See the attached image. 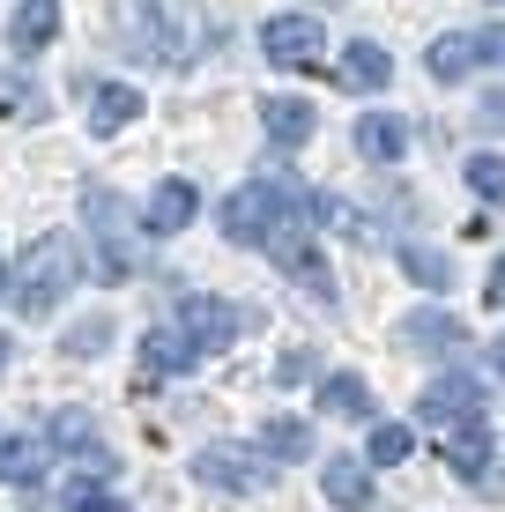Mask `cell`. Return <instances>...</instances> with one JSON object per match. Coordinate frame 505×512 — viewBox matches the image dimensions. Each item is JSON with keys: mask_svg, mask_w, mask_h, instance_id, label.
I'll list each match as a JSON object with an SVG mask.
<instances>
[{"mask_svg": "<svg viewBox=\"0 0 505 512\" xmlns=\"http://www.w3.org/2000/svg\"><path fill=\"white\" fill-rule=\"evenodd\" d=\"M201 45H208V23H201V8L194 0H142V30H134V52H149L156 67H194L201 60Z\"/></svg>", "mask_w": 505, "mask_h": 512, "instance_id": "7a4b0ae2", "label": "cell"}, {"mask_svg": "<svg viewBox=\"0 0 505 512\" xmlns=\"http://www.w3.org/2000/svg\"><path fill=\"white\" fill-rule=\"evenodd\" d=\"M0 305H15V268H0Z\"/></svg>", "mask_w": 505, "mask_h": 512, "instance_id": "1f68e13d", "label": "cell"}, {"mask_svg": "<svg viewBox=\"0 0 505 512\" xmlns=\"http://www.w3.org/2000/svg\"><path fill=\"white\" fill-rule=\"evenodd\" d=\"M82 208H90V238H97V275L119 282L134 268V253H127V208H119V193H104V186L82 193Z\"/></svg>", "mask_w": 505, "mask_h": 512, "instance_id": "277c9868", "label": "cell"}, {"mask_svg": "<svg viewBox=\"0 0 505 512\" xmlns=\"http://www.w3.org/2000/svg\"><path fill=\"white\" fill-rule=\"evenodd\" d=\"M491 364H498V379H505V334H498V342H491Z\"/></svg>", "mask_w": 505, "mask_h": 512, "instance_id": "d6a6232c", "label": "cell"}, {"mask_svg": "<svg viewBox=\"0 0 505 512\" xmlns=\"http://www.w3.org/2000/svg\"><path fill=\"white\" fill-rule=\"evenodd\" d=\"M38 475H45L38 438H0V483H38Z\"/></svg>", "mask_w": 505, "mask_h": 512, "instance_id": "cb8c5ba5", "label": "cell"}, {"mask_svg": "<svg viewBox=\"0 0 505 512\" xmlns=\"http://www.w3.org/2000/svg\"><path fill=\"white\" fill-rule=\"evenodd\" d=\"M312 127H320V112H312L305 97H260V134H268L275 149H305Z\"/></svg>", "mask_w": 505, "mask_h": 512, "instance_id": "7c38bea8", "label": "cell"}, {"mask_svg": "<svg viewBox=\"0 0 505 512\" xmlns=\"http://www.w3.org/2000/svg\"><path fill=\"white\" fill-rule=\"evenodd\" d=\"M402 268L424 282V290H446V260H439V253H424V245H402Z\"/></svg>", "mask_w": 505, "mask_h": 512, "instance_id": "4316f807", "label": "cell"}, {"mask_svg": "<svg viewBox=\"0 0 505 512\" xmlns=\"http://www.w3.org/2000/svg\"><path fill=\"white\" fill-rule=\"evenodd\" d=\"M483 297H491V312H505V260L491 268V282H483Z\"/></svg>", "mask_w": 505, "mask_h": 512, "instance_id": "4dcf8cb0", "label": "cell"}, {"mask_svg": "<svg viewBox=\"0 0 505 512\" xmlns=\"http://www.w3.org/2000/svg\"><path fill=\"white\" fill-rule=\"evenodd\" d=\"M320 409L342 416V423H364L372 416V386H364L357 372H335V379H320Z\"/></svg>", "mask_w": 505, "mask_h": 512, "instance_id": "ffe728a7", "label": "cell"}, {"mask_svg": "<svg viewBox=\"0 0 505 512\" xmlns=\"http://www.w3.org/2000/svg\"><path fill=\"white\" fill-rule=\"evenodd\" d=\"M52 38H60V0H23V8H15V23H8V45H15V60L45 52Z\"/></svg>", "mask_w": 505, "mask_h": 512, "instance_id": "e0dca14e", "label": "cell"}, {"mask_svg": "<svg viewBox=\"0 0 505 512\" xmlns=\"http://www.w3.org/2000/svg\"><path fill=\"white\" fill-rule=\"evenodd\" d=\"M283 223H290L283 186H238L231 201H223V238L231 245H268Z\"/></svg>", "mask_w": 505, "mask_h": 512, "instance_id": "3957f363", "label": "cell"}, {"mask_svg": "<svg viewBox=\"0 0 505 512\" xmlns=\"http://www.w3.org/2000/svg\"><path fill=\"white\" fill-rule=\"evenodd\" d=\"M0 372H8V334H0Z\"/></svg>", "mask_w": 505, "mask_h": 512, "instance_id": "836d02e7", "label": "cell"}, {"mask_svg": "<svg viewBox=\"0 0 505 512\" xmlns=\"http://www.w3.org/2000/svg\"><path fill=\"white\" fill-rule=\"evenodd\" d=\"M260 453H268V461H312V431L298 416H268L260 423Z\"/></svg>", "mask_w": 505, "mask_h": 512, "instance_id": "7402d4cb", "label": "cell"}, {"mask_svg": "<svg viewBox=\"0 0 505 512\" xmlns=\"http://www.w3.org/2000/svg\"><path fill=\"white\" fill-rule=\"evenodd\" d=\"M439 461L461 475V483H483L491 475V431L483 423H461V431H446L439 438Z\"/></svg>", "mask_w": 505, "mask_h": 512, "instance_id": "2e32d148", "label": "cell"}, {"mask_svg": "<svg viewBox=\"0 0 505 512\" xmlns=\"http://www.w3.org/2000/svg\"><path fill=\"white\" fill-rule=\"evenodd\" d=\"M201 349H194V334H171V327H156V334H142V364L149 372H186Z\"/></svg>", "mask_w": 505, "mask_h": 512, "instance_id": "603a6c76", "label": "cell"}, {"mask_svg": "<svg viewBox=\"0 0 505 512\" xmlns=\"http://www.w3.org/2000/svg\"><path fill=\"white\" fill-rule=\"evenodd\" d=\"M335 82H342V90H357V97L387 90V82H394V52H387V45H372V38L350 45V52L335 60Z\"/></svg>", "mask_w": 505, "mask_h": 512, "instance_id": "5bb4252c", "label": "cell"}, {"mask_svg": "<svg viewBox=\"0 0 505 512\" xmlns=\"http://www.w3.org/2000/svg\"><path fill=\"white\" fill-rule=\"evenodd\" d=\"M75 282H82V245H75V231H38V238L23 245V260H15V305H23V320H45Z\"/></svg>", "mask_w": 505, "mask_h": 512, "instance_id": "6da1fadb", "label": "cell"}, {"mask_svg": "<svg viewBox=\"0 0 505 512\" xmlns=\"http://www.w3.org/2000/svg\"><path fill=\"white\" fill-rule=\"evenodd\" d=\"M194 475L208 490H231V498H253L260 490V446H231V438H216V446L194 453Z\"/></svg>", "mask_w": 505, "mask_h": 512, "instance_id": "5b68a950", "label": "cell"}, {"mask_svg": "<svg viewBox=\"0 0 505 512\" xmlns=\"http://www.w3.org/2000/svg\"><path fill=\"white\" fill-rule=\"evenodd\" d=\"M424 67H431V82H468L483 67V30H446V38H431Z\"/></svg>", "mask_w": 505, "mask_h": 512, "instance_id": "4fadbf2b", "label": "cell"}, {"mask_svg": "<svg viewBox=\"0 0 505 512\" xmlns=\"http://www.w3.org/2000/svg\"><path fill=\"white\" fill-rule=\"evenodd\" d=\"M52 446H60V453H90V468H112V453L97 446V423L82 416V409H60V416H52Z\"/></svg>", "mask_w": 505, "mask_h": 512, "instance_id": "44dd1931", "label": "cell"}, {"mask_svg": "<svg viewBox=\"0 0 505 512\" xmlns=\"http://www.w3.org/2000/svg\"><path fill=\"white\" fill-rule=\"evenodd\" d=\"M498 8H505V0H498Z\"/></svg>", "mask_w": 505, "mask_h": 512, "instance_id": "e575fe53", "label": "cell"}, {"mask_svg": "<svg viewBox=\"0 0 505 512\" xmlns=\"http://www.w3.org/2000/svg\"><path fill=\"white\" fill-rule=\"evenodd\" d=\"M320 498L342 505V512H372V498H379V490H372V468L350 461V453H327V461H320Z\"/></svg>", "mask_w": 505, "mask_h": 512, "instance_id": "9c48e42d", "label": "cell"}, {"mask_svg": "<svg viewBox=\"0 0 505 512\" xmlns=\"http://www.w3.org/2000/svg\"><path fill=\"white\" fill-rule=\"evenodd\" d=\"M402 342H409V349H439V357H454V349L468 342V327L454 320V312H409V320H402Z\"/></svg>", "mask_w": 505, "mask_h": 512, "instance_id": "ac0fdd59", "label": "cell"}, {"mask_svg": "<svg viewBox=\"0 0 505 512\" xmlns=\"http://www.w3.org/2000/svg\"><path fill=\"white\" fill-rule=\"evenodd\" d=\"M483 67H505V30H483Z\"/></svg>", "mask_w": 505, "mask_h": 512, "instance_id": "f546056e", "label": "cell"}, {"mask_svg": "<svg viewBox=\"0 0 505 512\" xmlns=\"http://www.w3.org/2000/svg\"><path fill=\"white\" fill-rule=\"evenodd\" d=\"M134 119H142V90H134V82H97L90 90V134L97 141H112L119 127H134Z\"/></svg>", "mask_w": 505, "mask_h": 512, "instance_id": "9a60e30c", "label": "cell"}, {"mask_svg": "<svg viewBox=\"0 0 505 512\" xmlns=\"http://www.w3.org/2000/svg\"><path fill=\"white\" fill-rule=\"evenodd\" d=\"M468 186H476L483 201H505V156H491V149L468 156Z\"/></svg>", "mask_w": 505, "mask_h": 512, "instance_id": "d4e9b609", "label": "cell"}, {"mask_svg": "<svg viewBox=\"0 0 505 512\" xmlns=\"http://www.w3.org/2000/svg\"><path fill=\"white\" fill-rule=\"evenodd\" d=\"M268 260L283 268L298 290H320V297H335V275H327V253L312 245V231H298V223H283V231L268 238Z\"/></svg>", "mask_w": 505, "mask_h": 512, "instance_id": "8992f818", "label": "cell"}, {"mask_svg": "<svg viewBox=\"0 0 505 512\" xmlns=\"http://www.w3.org/2000/svg\"><path fill=\"white\" fill-rule=\"evenodd\" d=\"M357 149L372 156V164H402L409 156V127L394 112H372V119H357Z\"/></svg>", "mask_w": 505, "mask_h": 512, "instance_id": "d6986e66", "label": "cell"}, {"mask_svg": "<svg viewBox=\"0 0 505 512\" xmlns=\"http://www.w3.org/2000/svg\"><path fill=\"white\" fill-rule=\"evenodd\" d=\"M320 45H327L320 15H268V23H260V52H268L275 67H312Z\"/></svg>", "mask_w": 505, "mask_h": 512, "instance_id": "52a82bcc", "label": "cell"}, {"mask_svg": "<svg viewBox=\"0 0 505 512\" xmlns=\"http://www.w3.org/2000/svg\"><path fill=\"white\" fill-rule=\"evenodd\" d=\"M67 512H127V505H119V498H104V490H82V483H75V498H67Z\"/></svg>", "mask_w": 505, "mask_h": 512, "instance_id": "f1b7e54d", "label": "cell"}, {"mask_svg": "<svg viewBox=\"0 0 505 512\" xmlns=\"http://www.w3.org/2000/svg\"><path fill=\"white\" fill-rule=\"evenodd\" d=\"M179 327L194 334V349H231L238 342V305H223V297H186Z\"/></svg>", "mask_w": 505, "mask_h": 512, "instance_id": "8fae6325", "label": "cell"}, {"mask_svg": "<svg viewBox=\"0 0 505 512\" xmlns=\"http://www.w3.org/2000/svg\"><path fill=\"white\" fill-rule=\"evenodd\" d=\"M194 216H201V193L186 186V179H164V186L149 193V208H142V231L149 238H179Z\"/></svg>", "mask_w": 505, "mask_h": 512, "instance_id": "30bf717a", "label": "cell"}, {"mask_svg": "<svg viewBox=\"0 0 505 512\" xmlns=\"http://www.w3.org/2000/svg\"><path fill=\"white\" fill-rule=\"evenodd\" d=\"M416 416L431 423V431H461V423H483V386L476 379H431L424 401H416Z\"/></svg>", "mask_w": 505, "mask_h": 512, "instance_id": "ba28073f", "label": "cell"}, {"mask_svg": "<svg viewBox=\"0 0 505 512\" xmlns=\"http://www.w3.org/2000/svg\"><path fill=\"white\" fill-rule=\"evenodd\" d=\"M104 334H112V320H90V327H75V334H67V357H97V349H104Z\"/></svg>", "mask_w": 505, "mask_h": 512, "instance_id": "83f0119b", "label": "cell"}, {"mask_svg": "<svg viewBox=\"0 0 505 512\" xmlns=\"http://www.w3.org/2000/svg\"><path fill=\"white\" fill-rule=\"evenodd\" d=\"M364 461H379V468L409 461V431H402V423H372V453H364Z\"/></svg>", "mask_w": 505, "mask_h": 512, "instance_id": "484cf974", "label": "cell"}]
</instances>
